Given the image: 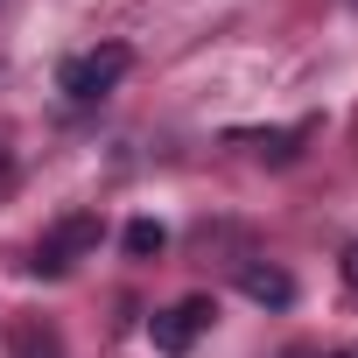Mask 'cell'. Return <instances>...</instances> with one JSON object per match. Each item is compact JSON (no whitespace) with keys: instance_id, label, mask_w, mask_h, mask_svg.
<instances>
[{"instance_id":"1","label":"cell","mask_w":358,"mask_h":358,"mask_svg":"<svg viewBox=\"0 0 358 358\" xmlns=\"http://www.w3.org/2000/svg\"><path fill=\"white\" fill-rule=\"evenodd\" d=\"M127 64H134V57H127L120 43H106V50H85V57H71V64L57 71V85H64L71 99H85V106H92V99H106V92L127 78Z\"/></svg>"},{"instance_id":"2","label":"cell","mask_w":358,"mask_h":358,"mask_svg":"<svg viewBox=\"0 0 358 358\" xmlns=\"http://www.w3.org/2000/svg\"><path fill=\"white\" fill-rule=\"evenodd\" d=\"M218 309L204 302V295H190V302H176V309H162L155 323H148V337H155V351H169V358H183L197 337H204V323H211Z\"/></svg>"},{"instance_id":"3","label":"cell","mask_w":358,"mask_h":358,"mask_svg":"<svg viewBox=\"0 0 358 358\" xmlns=\"http://www.w3.org/2000/svg\"><path fill=\"white\" fill-rule=\"evenodd\" d=\"M92 246H99V218H64V225L36 246L29 267H36V274H64V267H71L78 253H92Z\"/></svg>"},{"instance_id":"4","label":"cell","mask_w":358,"mask_h":358,"mask_svg":"<svg viewBox=\"0 0 358 358\" xmlns=\"http://www.w3.org/2000/svg\"><path fill=\"white\" fill-rule=\"evenodd\" d=\"M239 288H246L253 302H267V309H288V302H295V281H288L281 267H246Z\"/></svg>"},{"instance_id":"5","label":"cell","mask_w":358,"mask_h":358,"mask_svg":"<svg viewBox=\"0 0 358 358\" xmlns=\"http://www.w3.org/2000/svg\"><path fill=\"white\" fill-rule=\"evenodd\" d=\"M120 246H127V253H134V260H155V253H162V246H169V232H162V225H155V218H134V225H127V232H120Z\"/></svg>"},{"instance_id":"6","label":"cell","mask_w":358,"mask_h":358,"mask_svg":"<svg viewBox=\"0 0 358 358\" xmlns=\"http://www.w3.org/2000/svg\"><path fill=\"white\" fill-rule=\"evenodd\" d=\"M15 358H64V351H57L50 330H22V337H15Z\"/></svg>"},{"instance_id":"7","label":"cell","mask_w":358,"mask_h":358,"mask_svg":"<svg viewBox=\"0 0 358 358\" xmlns=\"http://www.w3.org/2000/svg\"><path fill=\"white\" fill-rule=\"evenodd\" d=\"M344 274H351V281H358V253H351V260H344Z\"/></svg>"},{"instance_id":"8","label":"cell","mask_w":358,"mask_h":358,"mask_svg":"<svg viewBox=\"0 0 358 358\" xmlns=\"http://www.w3.org/2000/svg\"><path fill=\"white\" fill-rule=\"evenodd\" d=\"M337 358H351V351H337Z\"/></svg>"}]
</instances>
